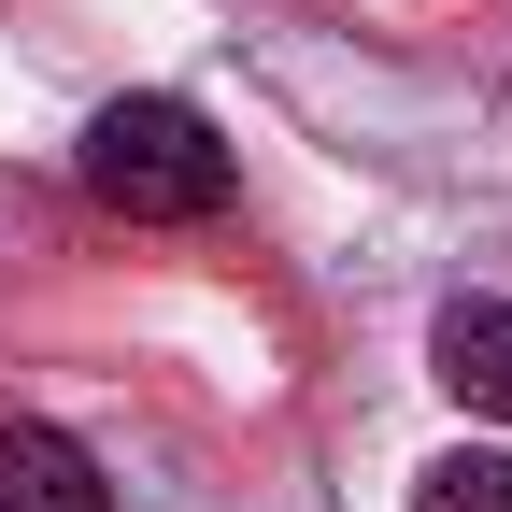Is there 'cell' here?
<instances>
[{"label":"cell","instance_id":"obj_1","mask_svg":"<svg viewBox=\"0 0 512 512\" xmlns=\"http://www.w3.org/2000/svg\"><path fill=\"white\" fill-rule=\"evenodd\" d=\"M72 171H86V200L128 214V228H214L228 214V143H214V114L171 100V86L100 100L86 143H72Z\"/></svg>","mask_w":512,"mask_h":512},{"label":"cell","instance_id":"obj_2","mask_svg":"<svg viewBox=\"0 0 512 512\" xmlns=\"http://www.w3.org/2000/svg\"><path fill=\"white\" fill-rule=\"evenodd\" d=\"M427 370H441V399H456V413L512 427V299H456V313L427 328Z\"/></svg>","mask_w":512,"mask_h":512},{"label":"cell","instance_id":"obj_3","mask_svg":"<svg viewBox=\"0 0 512 512\" xmlns=\"http://www.w3.org/2000/svg\"><path fill=\"white\" fill-rule=\"evenodd\" d=\"M0 512H114V484L72 427H0Z\"/></svg>","mask_w":512,"mask_h":512},{"label":"cell","instance_id":"obj_4","mask_svg":"<svg viewBox=\"0 0 512 512\" xmlns=\"http://www.w3.org/2000/svg\"><path fill=\"white\" fill-rule=\"evenodd\" d=\"M413 512H512V456H498V441L427 456V470H413Z\"/></svg>","mask_w":512,"mask_h":512}]
</instances>
